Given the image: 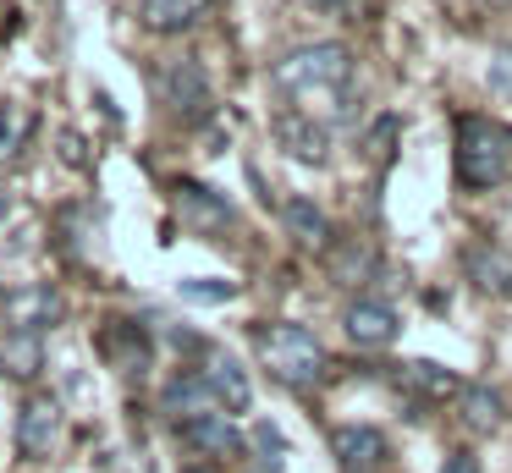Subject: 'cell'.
I'll return each instance as SVG.
<instances>
[{"label": "cell", "mask_w": 512, "mask_h": 473, "mask_svg": "<svg viewBox=\"0 0 512 473\" xmlns=\"http://www.w3.org/2000/svg\"><path fill=\"white\" fill-rule=\"evenodd\" d=\"M276 88L292 99H303V110L347 121L353 116V55L342 44L320 39V44H298L276 61Z\"/></svg>", "instance_id": "cell-1"}, {"label": "cell", "mask_w": 512, "mask_h": 473, "mask_svg": "<svg viewBox=\"0 0 512 473\" xmlns=\"http://www.w3.org/2000/svg\"><path fill=\"white\" fill-rule=\"evenodd\" d=\"M490 94L512 99V55H496V61H490Z\"/></svg>", "instance_id": "cell-22"}, {"label": "cell", "mask_w": 512, "mask_h": 473, "mask_svg": "<svg viewBox=\"0 0 512 473\" xmlns=\"http://www.w3.org/2000/svg\"><path fill=\"white\" fill-rule=\"evenodd\" d=\"M204 407H215L204 374H177V380L166 385V413L177 418V424H182V418H193V413H204Z\"/></svg>", "instance_id": "cell-19"}, {"label": "cell", "mask_w": 512, "mask_h": 473, "mask_svg": "<svg viewBox=\"0 0 512 473\" xmlns=\"http://www.w3.org/2000/svg\"><path fill=\"white\" fill-rule=\"evenodd\" d=\"M0 220H6V193H0Z\"/></svg>", "instance_id": "cell-24"}, {"label": "cell", "mask_w": 512, "mask_h": 473, "mask_svg": "<svg viewBox=\"0 0 512 473\" xmlns=\"http://www.w3.org/2000/svg\"><path fill=\"white\" fill-rule=\"evenodd\" d=\"M347 336L358 341V347H391V341L402 336V314L391 303H380V297H364V303L347 308Z\"/></svg>", "instance_id": "cell-10"}, {"label": "cell", "mask_w": 512, "mask_h": 473, "mask_svg": "<svg viewBox=\"0 0 512 473\" xmlns=\"http://www.w3.org/2000/svg\"><path fill=\"white\" fill-rule=\"evenodd\" d=\"M331 451L347 473H380L386 468V435H380L375 424H336Z\"/></svg>", "instance_id": "cell-7"}, {"label": "cell", "mask_w": 512, "mask_h": 473, "mask_svg": "<svg viewBox=\"0 0 512 473\" xmlns=\"http://www.w3.org/2000/svg\"><path fill=\"white\" fill-rule=\"evenodd\" d=\"M177 204H182V215H188L199 231H226V226H232V204H226L215 187L177 182Z\"/></svg>", "instance_id": "cell-13"}, {"label": "cell", "mask_w": 512, "mask_h": 473, "mask_svg": "<svg viewBox=\"0 0 512 473\" xmlns=\"http://www.w3.org/2000/svg\"><path fill=\"white\" fill-rule=\"evenodd\" d=\"M276 138H281V149L303 165L331 160V127H325L320 116H309V110H287V116L276 121Z\"/></svg>", "instance_id": "cell-8"}, {"label": "cell", "mask_w": 512, "mask_h": 473, "mask_svg": "<svg viewBox=\"0 0 512 473\" xmlns=\"http://www.w3.org/2000/svg\"><path fill=\"white\" fill-rule=\"evenodd\" d=\"M281 220H287V231L303 248H325V242H331V215H325L320 204H309V198H287V204H281Z\"/></svg>", "instance_id": "cell-15"}, {"label": "cell", "mask_w": 512, "mask_h": 473, "mask_svg": "<svg viewBox=\"0 0 512 473\" xmlns=\"http://www.w3.org/2000/svg\"><path fill=\"white\" fill-rule=\"evenodd\" d=\"M463 264H468V281H474L479 292L512 297V248L507 242H474V248L463 253Z\"/></svg>", "instance_id": "cell-11"}, {"label": "cell", "mask_w": 512, "mask_h": 473, "mask_svg": "<svg viewBox=\"0 0 512 473\" xmlns=\"http://www.w3.org/2000/svg\"><path fill=\"white\" fill-rule=\"evenodd\" d=\"M512 176V127L490 116H457V182L468 193H490Z\"/></svg>", "instance_id": "cell-2"}, {"label": "cell", "mask_w": 512, "mask_h": 473, "mask_svg": "<svg viewBox=\"0 0 512 473\" xmlns=\"http://www.w3.org/2000/svg\"><path fill=\"white\" fill-rule=\"evenodd\" d=\"M182 297H193V303H226V297H237L232 281H182Z\"/></svg>", "instance_id": "cell-21"}, {"label": "cell", "mask_w": 512, "mask_h": 473, "mask_svg": "<svg viewBox=\"0 0 512 473\" xmlns=\"http://www.w3.org/2000/svg\"><path fill=\"white\" fill-rule=\"evenodd\" d=\"M105 352H111V363L116 369H127V374H144L149 369V336H144V325H133V319H111V330H105Z\"/></svg>", "instance_id": "cell-14"}, {"label": "cell", "mask_w": 512, "mask_h": 473, "mask_svg": "<svg viewBox=\"0 0 512 473\" xmlns=\"http://www.w3.org/2000/svg\"><path fill=\"white\" fill-rule=\"evenodd\" d=\"M402 385H408L413 396H424V402H452V396H463V380H457L452 369H441V363H408V369H402Z\"/></svg>", "instance_id": "cell-17"}, {"label": "cell", "mask_w": 512, "mask_h": 473, "mask_svg": "<svg viewBox=\"0 0 512 473\" xmlns=\"http://www.w3.org/2000/svg\"><path fill=\"white\" fill-rule=\"evenodd\" d=\"M17 446L23 457H50L61 446V402L56 396H28L17 413Z\"/></svg>", "instance_id": "cell-6"}, {"label": "cell", "mask_w": 512, "mask_h": 473, "mask_svg": "<svg viewBox=\"0 0 512 473\" xmlns=\"http://www.w3.org/2000/svg\"><path fill=\"white\" fill-rule=\"evenodd\" d=\"M155 88H160V99H166V110H171L177 121H210L215 94H210V77H204L199 61H188V55L166 61V66L155 72Z\"/></svg>", "instance_id": "cell-4"}, {"label": "cell", "mask_w": 512, "mask_h": 473, "mask_svg": "<svg viewBox=\"0 0 512 473\" xmlns=\"http://www.w3.org/2000/svg\"><path fill=\"white\" fill-rule=\"evenodd\" d=\"M61 319V297L56 292H28L23 297V325L28 330H50Z\"/></svg>", "instance_id": "cell-20"}, {"label": "cell", "mask_w": 512, "mask_h": 473, "mask_svg": "<svg viewBox=\"0 0 512 473\" xmlns=\"http://www.w3.org/2000/svg\"><path fill=\"white\" fill-rule=\"evenodd\" d=\"M204 385H210L215 407L221 413H248L254 407V385H248V369L232 358V352H204Z\"/></svg>", "instance_id": "cell-5"}, {"label": "cell", "mask_w": 512, "mask_h": 473, "mask_svg": "<svg viewBox=\"0 0 512 473\" xmlns=\"http://www.w3.org/2000/svg\"><path fill=\"white\" fill-rule=\"evenodd\" d=\"M177 435L188 440L193 451H204V457H237L243 451V435H237V424H232V413H193V418H182L177 424Z\"/></svg>", "instance_id": "cell-9"}, {"label": "cell", "mask_w": 512, "mask_h": 473, "mask_svg": "<svg viewBox=\"0 0 512 473\" xmlns=\"http://www.w3.org/2000/svg\"><path fill=\"white\" fill-rule=\"evenodd\" d=\"M45 369V336L28 325H12L0 330V374H12V380H34Z\"/></svg>", "instance_id": "cell-12"}, {"label": "cell", "mask_w": 512, "mask_h": 473, "mask_svg": "<svg viewBox=\"0 0 512 473\" xmlns=\"http://www.w3.org/2000/svg\"><path fill=\"white\" fill-rule=\"evenodd\" d=\"M188 473H204V468H188Z\"/></svg>", "instance_id": "cell-26"}, {"label": "cell", "mask_w": 512, "mask_h": 473, "mask_svg": "<svg viewBox=\"0 0 512 473\" xmlns=\"http://www.w3.org/2000/svg\"><path fill=\"white\" fill-rule=\"evenodd\" d=\"M259 363L292 391H314L325 380V347L303 325H287V319L259 330Z\"/></svg>", "instance_id": "cell-3"}, {"label": "cell", "mask_w": 512, "mask_h": 473, "mask_svg": "<svg viewBox=\"0 0 512 473\" xmlns=\"http://www.w3.org/2000/svg\"><path fill=\"white\" fill-rule=\"evenodd\" d=\"M457 407H463V424L474 429V435H496L501 418H507V402H501V391H490V385H468V391L457 396Z\"/></svg>", "instance_id": "cell-16"}, {"label": "cell", "mask_w": 512, "mask_h": 473, "mask_svg": "<svg viewBox=\"0 0 512 473\" xmlns=\"http://www.w3.org/2000/svg\"><path fill=\"white\" fill-rule=\"evenodd\" d=\"M0 308H6V286H0Z\"/></svg>", "instance_id": "cell-25"}, {"label": "cell", "mask_w": 512, "mask_h": 473, "mask_svg": "<svg viewBox=\"0 0 512 473\" xmlns=\"http://www.w3.org/2000/svg\"><path fill=\"white\" fill-rule=\"evenodd\" d=\"M441 473H479V457L474 451H452V457L441 462Z\"/></svg>", "instance_id": "cell-23"}, {"label": "cell", "mask_w": 512, "mask_h": 473, "mask_svg": "<svg viewBox=\"0 0 512 473\" xmlns=\"http://www.w3.org/2000/svg\"><path fill=\"white\" fill-rule=\"evenodd\" d=\"M210 11V0H144V22L155 33H188Z\"/></svg>", "instance_id": "cell-18"}, {"label": "cell", "mask_w": 512, "mask_h": 473, "mask_svg": "<svg viewBox=\"0 0 512 473\" xmlns=\"http://www.w3.org/2000/svg\"><path fill=\"white\" fill-rule=\"evenodd\" d=\"M496 6H507V0H496Z\"/></svg>", "instance_id": "cell-27"}]
</instances>
